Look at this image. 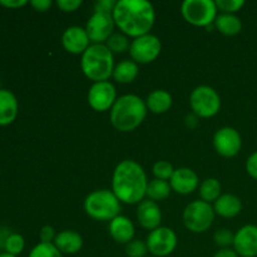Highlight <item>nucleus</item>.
I'll use <instances>...</instances> for the list:
<instances>
[{"instance_id": "1", "label": "nucleus", "mask_w": 257, "mask_h": 257, "mask_svg": "<svg viewBox=\"0 0 257 257\" xmlns=\"http://www.w3.org/2000/svg\"><path fill=\"white\" fill-rule=\"evenodd\" d=\"M112 15L120 33L133 39L148 34L156 22L155 7L147 0H118Z\"/></svg>"}, {"instance_id": "2", "label": "nucleus", "mask_w": 257, "mask_h": 257, "mask_svg": "<svg viewBox=\"0 0 257 257\" xmlns=\"http://www.w3.org/2000/svg\"><path fill=\"white\" fill-rule=\"evenodd\" d=\"M147 175L138 162L123 160L115 166L112 176V191L120 203L136 205L145 200Z\"/></svg>"}, {"instance_id": "3", "label": "nucleus", "mask_w": 257, "mask_h": 257, "mask_svg": "<svg viewBox=\"0 0 257 257\" xmlns=\"http://www.w3.org/2000/svg\"><path fill=\"white\" fill-rule=\"evenodd\" d=\"M146 102L136 94H123L117 98L109 110L110 123L117 131L123 133L137 130L147 115Z\"/></svg>"}, {"instance_id": "4", "label": "nucleus", "mask_w": 257, "mask_h": 257, "mask_svg": "<svg viewBox=\"0 0 257 257\" xmlns=\"http://www.w3.org/2000/svg\"><path fill=\"white\" fill-rule=\"evenodd\" d=\"M114 67V54L105 44H90L80 57V69L93 83L107 82Z\"/></svg>"}, {"instance_id": "5", "label": "nucleus", "mask_w": 257, "mask_h": 257, "mask_svg": "<svg viewBox=\"0 0 257 257\" xmlns=\"http://www.w3.org/2000/svg\"><path fill=\"white\" fill-rule=\"evenodd\" d=\"M85 213L97 221H112L120 215L122 203L112 190H95L84 200Z\"/></svg>"}, {"instance_id": "6", "label": "nucleus", "mask_w": 257, "mask_h": 257, "mask_svg": "<svg viewBox=\"0 0 257 257\" xmlns=\"http://www.w3.org/2000/svg\"><path fill=\"white\" fill-rule=\"evenodd\" d=\"M217 7L213 0H185L181 4V14L191 25L210 29L217 18Z\"/></svg>"}, {"instance_id": "7", "label": "nucleus", "mask_w": 257, "mask_h": 257, "mask_svg": "<svg viewBox=\"0 0 257 257\" xmlns=\"http://www.w3.org/2000/svg\"><path fill=\"white\" fill-rule=\"evenodd\" d=\"M215 216V210L211 203L196 200L188 203L183 210V225L191 232L203 233L212 226Z\"/></svg>"}, {"instance_id": "8", "label": "nucleus", "mask_w": 257, "mask_h": 257, "mask_svg": "<svg viewBox=\"0 0 257 257\" xmlns=\"http://www.w3.org/2000/svg\"><path fill=\"white\" fill-rule=\"evenodd\" d=\"M190 107L198 118H212L220 112L221 97L210 85H198L190 94Z\"/></svg>"}, {"instance_id": "9", "label": "nucleus", "mask_w": 257, "mask_h": 257, "mask_svg": "<svg viewBox=\"0 0 257 257\" xmlns=\"http://www.w3.org/2000/svg\"><path fill=\"white\" fill-rule=\"evenodd\" d=\"M162 43L160 38L155 34H148L138 37L131 42L130 55L131 59L137 64H150L155 62L161 54Z\"/></svg>"}, {"instance_id": "10", "label": "nucleus", "mask_w": 257, "mask_h": 257, "mask_svg": "<svg viewBox=\"0 0 257 257\" xmlns=\"http://www.w3.org/2000/svg\"><path fill=\"white\" fill-rule=\"evenodd\" d=\"M148 252L156 257H166L177 247V235L175 231L166 226H160L156 230L150 231L147 238Z\"/></svg>"}, {"instance_id": "11", "label": "nucleus", "mask_w": 257, "mask_h": 257, "mask_svg": "<svg viewBox=\"0 0 257 257\" xmlns=\"http://www.w3.org/2000/svg\"><path fill=\"white\" fill-rule=\"evenodd\" d=\"M115 23L112 14L94 12L85 24L90 44H105L114 33Z\"/></svg>"}, {"instance_id": "12", "label": "nucleus", "mask_w": 257, "mask_h": 257, "mask_svg": "<svg viewBox=\"0 0 257 257\" xmlns=\"http://www.w3.org/2000/svg\"><path fill=\"white\" fill-rule=\"evenodd\" d=\"M117 90L110 82L93 83L88 90L87 100L95 112H107L112 109L117 100Z\"/></svg>"}, {"instance_id": "13", "label": "nucleus", "mask_w": 257, "mask_h": 257, "mask_svg": "<svg viewBox=\"0 0 257 257\" xmlns=\"http://www.w3.org/2000/svg\"><path fill=\"white\" fill-rule=\"evenodd\" d=\"M213 147L220 156L232 158L240 153L242 148V138L240 132L233 127H222L213 135Z\"/></svg>"}, {"instance_id": "14", "label": "nucleus", "mask_w": 257, "mask_h": 257, "mask_svg": "<svg viewBox=\"0 0 257 257\" xmlns=\"http://www.w3.org/2000/svg\"><path fill=\"white\" fill-rule=\"evenodd\" d=\"M232 247L240 257H257V226L245 225L238 228Z\"/></svg>"}, {"instance_id": "15", "label": "nucleus", "mask_w": 257, "mask_h": 257, "mask_svg": "<svg viewBox=\"0 0 257 257\" xmlns=\"http://www.w3.org/2000/svg\"><path fill=\"white\" fill-rule=\"evenodd\" d=\"M170 185L173 192L178 195H191L200 187V178L192 168L180 167L173 172Z\"/></svg>"}, {"instance_id": "16", "label": "nucleus", "mask_w": 257, "mask_h": 257, "mask_svg": "<svg viewBox=\"0 0 257 257\" xmlns=\"http://www.w3.org/2000/svg\"><path fill=\"white\" fill-rule=\"evenodd\" d=\"M62 45L70 54L82 55L90 45L85 28L78 27V25L67 28L62 35Z\"/></svg>"}, {"instance_id": "17", "label": "nucleus", "mask_w": 257, "mask_h": 257, "mask_svg": "<svg viewBox=\"0 0 257 257\" xmlns=\"http://www.w3.org/2000/svg\"><path fill=\"white\" fill-rule=\"evenodd\" d=\"M136 217L138 223L143 228L148 231H153L158 228L162 222V211L160 205L155 201L143 200L138 203L137 211H136Z\"/></svg>"}, {"instance_id": "18", "label": "nucleus", "mask_w": 257, "mask_h": 257, "mask_svg": "<svg viewBox=\"0 0 257 257\" xmlns=\"http://www.w3.org/2000/svg\"><path fill=\"white\" fill-rule=\"evenodd\" d=\"M108 231H109L110 237L117 243L127 245L131 241L135 240V225L130 218L123 215L117 216L112 221H109Z\"/></svg>"}, {"instance_id": "19", "label": "nucleus", "mask_w": 257, "mask_h": 257, "mask_svg": "<svg viewBox=\"0 0 257 257\" xmlns=\"http://www.w3.org/2000/svg\"><path fill=\"white\" fill-rule=\"evenodd\" d=\"M63 255H74L83 247V237L74 230H64L57 233L53 242Z\"/></svg>"}, {"instance_id": "20", "label": "nucleus", "mask_w": 257, "mask_h": 257, "mask_svg": "<svg viewBox=\"0 0 257 257\" xmlns=\"http://www.w3.org/2000/svg\"><path fill=\"white\" fill-rule=\"evenodd\" d=\"M215 213L223 218H233L242 211V201L232 193H223L213 203Z\"/></svg>"}, {"instance_id": "21", "label": "nucleus", "mask_w": 257, "mask_h": 257, "mask_svg": "<svg viewBox=\"0 0 257 257\" xmlns=\"http://www.w3.org/2000/svg\"><path fill=\"white\" fill-rule=\"evenodd\" d=\"M18 99L14 93L0 88V125H8L18 115Z\"/></svg>"}, {"instance_id": "22", "label": "nucleus", "mask_w": 257, "mask_h": 257, "mask_svg": "<svg viewBox=\"0 0 257 257\" xmlns=\"http://www.w3.org/2000/svg\"><path fill=\"white\" fill-rule=\"evenodd\" d=\"M146 102V107L153 114H163L168 112L172 107L173 98L170 92L165 89H155L148 94Z\"/></svg>"}, {"instance_id": "23", "label": "nucleus", "mask_w": 257, "mask_h": 257, "mask_svg": "<svg viewBox=\"0 0 257 257\" xmlns=\"http://www.w3.org/2000/svg\"><path fill=\"white\" fill-rule=\"evenodd\" d=\"M138 73H140V67L137 63L133 62L132 59H125L115 64L112 78L120 84H130L136 80Z\"/></svg>"}, {"instance_id": "24", "label": "nucleus", "mask_w": 257, "mask_h": 257, "mask_svg": "<svg viewBox=\"0 0 257 257\" xmlns=\"http://www.w3.org/2000/svg\"><path fill=\"white\" fill-rule=\"evenodd\" d=\"M215 28L223 35L233 37L242 30V22L236 14H218L215 20Z\"/></svg>"}, {"instance_id": "25", "label": "nucleus", "mask_w": 257, "mask_h": 257, "mask_svg": "<svg viewBox=\"0 0 257 257\" xmlns=\"http://www.w3.org/2000/svg\"><path fill=\"white\" fill-rule=\"evenodd\" d=\"M171 192H172V188H171L168 181L153 178V180L148 181L146 197H148V200L158 202V201H165L166 198L170 197Z\"/></svg>"}, {"instance_id": "26", "label": "nucleus", "mask_w": 257, "mask_h": 257, "mask_svg": "<svg viewBox=\"0 0 257 257\" xmlns=\"http://www.w3.org/2000/svg\"><path fill=\"white\" fill-rule=\"evenodd\" d=\"M200 198L207 203H215L222 195V186L217 178H206L200 185Z\"/></svg>"}, {"instance_id": "27", "label": "nucleus", "mask_w": 257, "mask_h": 257, "mask_svg": "<svg viewBox=\"0 0 257 257\" xmlns=\"http://www.w3.org/2000/svg\"><path fill=\"white\" fill-rule=\"evenodd\" d=\"M105 45L108 49L113 53V54H119V53H124L130 50L131 42L130 38L124 35L123 33H113L112 37L107 40Z\"/></svg>"}, {"instance_id": "28", "label": "nucleus", "mask_w": 257, "mask_h": 257, "mask_svg": "<svg viewBox=\"0 0 257 257\" xmlns=\"http://www.w3.org/2000/svg\"><path fill=\"white\" fill-rule=\"evenodd\" d=\"M28 257H63V253L55 247L54 243L39 242L32 248Z\"/></svg>"}, {"instance_id": "29", "label": "nucleus", "mask_w": 257, "mask_h": 257, "mask_svg": "<svg viewBox=\"0 0 257 257\" xmlns=\"http://www.w3.org/2000/svg\"><path fill=\"white\" fill-rule=\"evenodd\" d=\"M25 246V240L22 235L19 233H10L9 237L5 241V252L10 253V255H19L22 253V251L24 250Z\"/></svg>"}, {"instance_id": "30", "label": "nucleus", "mask_w": 257, "mask_h": 257, "mask_svg": "<svg viewBox=\"0 0 257 257\" xmlns=\"http://www.w3.org/2000/svg\"><path fill=\"white\" fill-rule=\"evenodd\" d=\"M175 168L167 161H157L152 167V173L155 178L162 181H170L173 176Z\"/></svg>"}, {"instance_id": "31", "label": "nucleus", "mask_w": 257, "mask_h": 257, "mask_svg": "<svg viewBox=\"0 0 257 257\" xmlns=\"http://www.w3.org/2000/svg\"><path fill=\"white\" fill-rule=\"evenodd\" d=\"M245 4V0H216V7L221 14H236Z\"/></svg>"}, {"instance_id": "32", "label": "nucleus", "mask_w": 257, "mask_h": 257, "mask_svg": "<svg viewBox=\"0 0 257 257\" xmlns=\"http://www.w3.org/2000/svg\"><path fill=\"white\" fill-rule=\"evenodd\" d=\"M235 240V233L228 228H220L213 235V241L220 248H230L233 245Z\"/></svg>"}, {"instance_id": "33", "label": "nucleus", "mask_w": 257, "mask_h": 257, "mask_svg": "<svg viewBox=\"0 0 257 257\" xmlns=\"http://www.w3.org/2000/svg\"><path fill=\"white\" fill-rule=\"evenodd\" d=\"M148 253L147 243L142 240H133L125 245V255L127 257H146Z\"/></svg>"}, {"instance_id": "34", "label": "nucleus", "mask_w": 257, "mask_h": 257, "mask_svg": "<svg viewBox=\"0 0 257 257\" xmlns=\"http://www.w3.org/2000/svg\"><path fill=\"white\" fill-rule=\"evenodd\" d=\"M57 7L64 13H73L82 7V0H57Z\"/></svg>"}, {"instance_id": "35", "label": "nucleus", "mask_w": 257, "mask_h": 257, "mask_svg": "<svg viewBox=\"0 0 257 257\" xmlns=\"http://www.w3.org/2000/svg\"><path fill=\"white\" fill-rule=\"evenodd\" d=\"M115 4H117V2H114V0H98L94 4V12L113 14Z\"/></svg>"}, {"instance_id": "36", "label": "nucleus", "mask_w": 257, "mask_h": 257, "mask_svg": "<svg viewBox=\"0 0 257 257\" xmlns=\"http://www.w3.org/2000/svg\"><path fill=\"white\" fill-rule=\"evenodd\" d=\"M55 231L52 226L47 225V226H43L42 230L39 231V238H40V242L43 243H53L55 240Z\"/></svg>"}, {"instance_id": "37", "label": "nucleus", "mask_w": 257, "mask_h": 257, "mask_svg": "<svg viewBox=\"0 0 257 257\" xmlns=\"http://www.w3.org/2000/svg\"><path fill=\"white\" fill-rule=\"evenodd\" d=\"M246 172L251 178L257 181V151L248 156L247 161H246Z\"/></svg>"}, {"instance_id": "38", "label": "nucleus", "mask_w": 257, "mask_h": 257, "mask_svg": "<svg viewBox=\"0 0 257 257\" xmlns=\"http://www.w3.org/2000/svg\"><path fill=\"white\" fill-rule=\"evenodd\" d=\"M30 5L34 8L37 12H47L52 8L53 3L52 0H32Z\"/></svg>"}, {"instance_id": "39", "label": "nucleus", "mask_w": 257, "mask_h": 257, "mask_svg": "<svg viewBox=\"0 0 257 257\" xmlns=\"http://www.w3.org/2000/svg\"><path fill=\"white\" fill-rule=\"evenodd\" d=\"M27 4V0H0V5H4L7 8H20Z\"/></svg>"}, {"instance_id": "40", "label": "nucleus", "mask_w": 257, "mask_h": 257, "mask_svg": "<svg viewBox=\"0 0 257 257\" xmlns=\"http://www.w3.org/2000/svg\"><path fill=\"white\" fill-rule=\"evenodd\" d=\"M213 257H240L233 248H220Z\"/></svg>"}, {"instance_id": "41", "label": "nucleus", "mask_w": 257, "mask_h": 257, "mask_svg": "<svg viewBox=\"0 0 257 257\" xmlns=\"http://www.w3.org/2000/svg\"><path fill=\"white\" fill-rule=\"evenodd\" d=\"M0 257H17V256L10 255V253H8V252H2L0 253Z\"/></svg>"}, {"instance_id": "42", "label": "nucleus", "mask_w": 257, "mask_h": 257, "mask_svg": "<svg viewBox=\"0 0 257 257\" xmlns=\"http://www.w3.org/2000/svg\"><path fill=\"white\" fill-rule=\"evenodd\" d=\"M150 257H156V256H150Z\"/></svg>"}]
</instances>
